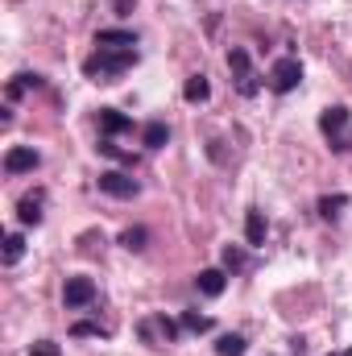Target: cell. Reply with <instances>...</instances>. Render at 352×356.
Returning <instances> with one entry per match:
<instances>
[{
	"label": "cell",
	"instance_id": "1",
	"mask_svg": "<svg viewBox=\"0 0 352 356\" xmlns=\"http://www.w3.org/2000/svg\"><path fill=\"white\" fill-rule=\"evenodd\" d=\"M133 63H137V50H108V46H95V54L83 58V75L95 79V83H116Z\"/></svg>",
	"mask_w": 352,
	"mask_h": 356
},
{
	"label": "cell",
	"instance_id": "2",
	"mask_svg": "<svg viewBox=\"0 0 352 356\" xmlns=\"http://www.w3.org/2000/svg\"><path fill=\"white\" fill-rule=\"evenodd\" d=\"M319 129H323V137L332 141V149H336V154H349V149H352V112L344 108V104L323 108Z\"/></svg>",
	"mask_w": 352,
	"mask_h": 356
},
{
	"label": "cell",
	"instance_id": "3",
	"mask_svg": "<svg viewBox=\"0 0 352 356\" xmlns=\"http://www.w3.org/2000/svg\"><path fill=\"white\" fill-rule=\"evenodd\" d=\"M178 327H182V323L166 319V315H150V319L137 323V336H141L150 348H166V344H175L178 340Z\"/></svg>",
	"mask_w": 352,
	"mask_h": 356
},
{
	"label": "cell",
	"instance_id": "4",
	"mask_svg": "<svg viewBox=\"0 0 352 356\" xmlns=\"http://www.w3.org/2000/svg\"><path fill=\"white\" fill-rule=\"evenodd\" d=\"M228 71H232L241 95H257V91H262V79H257V71H253V63H249V50L232 46V50H228Z\"/></svg>",
	"mask_w": 352,
	"mask_h": 356
},
{
	"label": "cell",
	"instance_id": "5",
	"mask_svg": "<svg viewBox=\"0 0 352 356\" xmlns=\"http://www.w3.org/2000/svg\"><path fill=\"white\" fill-rule=\"evenodd\" d=\"M298 83H303V63H298V58H278V63L269 67V88L273 91L286 95V91H294Z\"/></svg>",
	"mask_w": 352,
	"mask_h": 356
},
{
	"label": "cell",
	"instance_id": "6",
	"mask_svg": "<svg viewBox=\"0 0 352 356\" xmlns=\"http://www.w3.org/2000/svg\"><path fill=\"white\" fill-rule=\"evenodd\" d=\"M63 302H67V311L91 307V302H95V282H91V277H83V273L67 277V286H63Z\"/></svg>",
	"mask_w": 352,
	"mask_h": 356
},
{
	"label": "cell",
	"instance_id": "7",
	"mask_svg": "<svg viewBox=\"0 0 352 356\" xmlns=\"http://www.w3.org/2000/svg\"><path fill=\"white\" fill-rule=\"evenodd\" d=\"M99 191L112 195V199H133V195L141 191V182L133 175H125V170H104V175H99Z\"/></svg>",
	"mask_w": 352,
	"mask_h": 356
},
{
	"label": "cell",
	"instance_id": "8",
	"mask_svg": "<svg viewBox=\"0 0 352 356\" xmlns=\"http://www.w3.org/2000/svg\"><path fill=\"white\" fill-rule=\"evenodd\" d=\"M38 162H42V154H38L33 145H13V149L4 154V170H8V175H25V170H38Z\"/></svg>",
	"mask_w": 352,
	"mask_h": 356
},
{
	"label": "cell",
	"instance_id": "9",
	"mask_svg": "<svg viewBox=\"0 0 352 356\" xmlns=\"http://www.w3.org/2000/svg\"><path fill=\"white\" fill-rule=\"evenodd\" d=\"M95 46H108V50H137V33H133V29H99V33H95Z\"/></svg>",
	"mask_w": 352,
	"mask_h": 356
},
{
	"label": "cell",
	"instance_id": "10",
	"mask_svg": "<svg viewBox=\"0 0 352 356\" xmlns=\"http://www.w3.org/2000/svg\"><path fill=\"white\" fill-rule=\"evenodd\" d=\"M195 286H199V294H207V298H220V294L228 290V273H224V269H199Z\"/></svg>",
	"mask_w": 352,
	"mask_h": 356
},
{
	"label": "cell",
	"instance_id": "11",
	"mask_svg": "<svg viewBox=\"0 0 352 356\" xmlns=\"http://www.w3.org/2000/svg\"><path fill=\"white\" fill-rule=\"evenodd\" d=\"M99 129H104V137H120V133H133V120L116 108H99Z\"/></svg>",
	"mask_w": 352,
	"mask_h": 356
},
{
	"label": "cell",
	"instance_id": "12",
	"mask_svg": "<svg viewBox=\"0 0 352 356\" xmlns=\"http://www.w3.org/2000/svg\"><path fill=\"white\" fill-rule=\"evenodd\" d=\"M166 141H170V129H166L162 120H150V124L141 129V145H145V149H162Z\"/></svg>",
	"mask_w": 352,
	"mask_h": 356
},
{
	"label": "cell",
	"instance_id": "13",
	"mask_svg": "<svg viewBox=\"0 0 352 356\" xmlns=\"http://www.w3.org/2000/svg\"><path fill=\"white\" fill-rule=\"evenodd\" d=\"M17 220L21 224H42V195H25L17 203Z\"/></svg>",
	"mask_w": 352,
	"mask_h": 356
},
{
	"label": "cell",
	"instance_id": "14",
	"mask_svg": "<svg viewBox=\"0 0 352 356\" xmlns=\"http://www.w3.org/2000/svg\"><path fill=\"white\" fill-rule=\"evenodd\" d=\"M182 95H186V104H203V99L211 95L207 75H191V79H186V88H182Z\"/></svg>",
	"mask_w": 352,
	"mask_h": 356
},
{
	"label": "cell",
	"instance_id": "15",
	"mask_svg": "<svg viewBox=\"0 0 352 356\" xmlns=\"http://www.w3.org/2000/svg\"><path fill=\"white\" fill-rule=\"evenodd\" d=\"M245 241L257 249V245H265V216L262 211H249L245 216Z\"/></svg>",
	"mask_w": 352,
	"mask_h": 356
},
{
	"label": "cell",
	"instance_id": "16",
	"mask_svg": "<svg viewBox=\"0 0 352 356\" xmlns=\"http://www.w3.org/2000/svg\"><path fill=\"white\" fill-rule=\"evenodd\" d=\"M245 353H249V344H245V336H237V332H228V336L216 340V356H245Z\"/></svg>",
	"mask_w": 352,
	"mask_h": 356
},
{
	"label": "cell",
	"instance_id": "17",
	"mask_svg": "<svg viewBox=\"0 0 352 356\" xmlns=\"http://www.w3.org/2000/svg\"><path fill=\"white\" fill-rule=\"evenodd\" d=\"M25 257V236L21 232H8L4 236V266H17Z\"/></svg>",
	"mask_w": 352,
	"mask_h": 356
},
{
	"label": "cell",
	"instance_id": "18",
	"mask_svg": "<svg viewBox=\"0 0 352 356\" xmlns=\"http://www.w3.org/2000/svg\"><path fill=\"white\" fill-rule=\"evenodd\" d=\"M344 207H349V195H323V199H319V216H323V220H336Z\"/></svg>",
	"mask_w": 352,
	"mask_h": 356
},
{
	"label": "cell",
	"instance_id": "19",
	"mask_svg": "<svg viewBox=\"0 0 352 356\" xmlns=\"http://www.w3.org/2000/svg\"><path fill=\"white\" fill-rule=\"evenodd\" d=\"M145 241H150V232H145V228H125V232H120V245H125L129 253H141V249H145Z\"/></svg>",
	"mask_w": 352,
	"mask_h": 356
},
{
	"label": "cell",
	"instance_id": "20",
	"mask_svg": "<svg viewBox=\"0 0 352 356\" xmlns=\"http://www.w3.org/2000/svg\"><path fill=\"white\" fill-rule=\"evenodd\" d=\"M33 88H42V75H17L8 83V99H21L25 91H33Z\"/></svg>",
	"mask_w": 352,
	"mask_h": 356
},
{
	"label": "cell",
	"instance_id": "21",
	"mask_svg": "<svg viewBox=\"0 0 352 356\" xmlns=\"http://www.w3.org/2000/svg\"><path fill=\"white\" fill-rule=\"evenodd\" d=\"M178 323H182L186 332H195V336H203V332H211V319H207V315H199V311H186V315H182Z\"/></svg>",
	"mask_w": 352,
	"mask_h": 356
},
{
	"label": "cell",
	"instance_id": "22",
	"mask_svg": "<svg viewBox=\"0 0 352 356\" xmlns=\"http://www.w3.org/2000/svg\"><path fill=\"white\" fill-rule=\"evenodd\" d=\"M245 261H249V257H245V249L224 245V269H232V273H237V269H245Z\"/></svg>",
	"mask_w": 352,
	"mask_h": 356
},
{
	"label": "cell",
	"instance_id": "23",
	"mask_svg": "<svg viewBox=\"0 0 352 356\" xmlns=\"http://www.w3.org/2000/svg\"><path fill=\"white\" fill-rule=\"evenodd\" d=\"M99 154H104V158H116V162H133V154H125L112 137H104V141H99Z\"/></svg>",
	"mask_w": 352,
	"mask_h": 356
},
{
	"label": "cell",
	"instance_id": "24",
	"mask_svg": "<svg viewBox=\"0 0 352 356\" xmlns=\"http://www.w3.org/2000/svg\"><path fill=\"white\" fill-rule=\"evenodd\" d=\"M71 336H108V332H104L99 323H75V327H71Z\"/></svg>",
	"mask_w": 352,
	"mask_h": 356
},
{
	"label": "cell",
	"instance_id": "25",
	"mask_svg": "<svg viewBox=\"0 0 352 356\" xmlns=\"http://www.w3.org/2000/svg\"><path fill=\"white\" fill-rule=\"evenodd\" d=\"M29 356H58V344H50V340H42V344H33Z\"/></svg>",
	"mask_w": 352,
	"mask_h": 356
},
{
	"label": "cell",
	"instance_id": "26",
	"mask_svg": "<svg viewBox=\"0 0 352 356\" xmlns=\"http://www.w3.org/2000/svg\"><path fill=\"white\" fill-rule=\"evenodd\" d=\"M133 4H137V0H116V13H120V17H125V13H129V8H133Z\"/></svg>",
	"mask_w": 352,
	"mask_h": 356
},
{
	"label": "cell",
	"instance_id": "27",
	"mask_svg": "<svg viewBox=\"0 0 352 356\" xmlns=\"http://www.w3.org/2000/svg\"><path fill=\"white\" fill-rule=\"evenodd\" d=\"M340 356H352V348H349V353H340Z\"/></svg>",
	"mask_w": 352,
	"mask_h": 356
}]
</instances>
